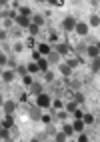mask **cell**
I'll use <instances>...</instances> for the list:
<instances>
[{
	"label": "cell",
	"mask_w": 100,
	"mask_h": 142,
	"mask_svg": "<svg viewBox=\"0 0 100 142\" xmlns=\"http://www.w3.org/2000/svg\"><path fill=\"white\" fill-rule=\"evenodd\" d=\"M38 102H40V106H46V104H48V98H46V96H42Z\"/></svg>",
	"instance_id": "obj_1"
},
{
	"label": "cell",
	"mask_w": 100,
	"mask_h": 142,
	"mask_svg": "<svg viewBox=\"0 0 100 142\" xmlns=\"http://www.w3.org/2000/svg\"><path fill=\"white\" fill-rule=\"evenodd\" d=\"M78 32L80 34H86V26L84 24H78Z\"/></svg>",
	"instance_id": "obj_2"
}]
</instances>
